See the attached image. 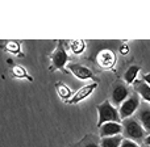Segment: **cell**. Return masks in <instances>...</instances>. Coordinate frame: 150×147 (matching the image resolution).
I'll list each match as a JSON object with an SVG mask.
<instances>
[{"instance_id":"6da1fadb","label":"cell","mask_w":150,"mask_h":147,"mask_svg":"<svg viewBox=\"0 0 150 147\" xmlns=\"http://www.w3.org/2000/svg\"><path fill=\"white\" fill-rule=\"evenodd\" d=\"M98 113H99L98 127H100L101 125L107 124V122H117V124H120V121H121V118L119 116V110L108 100H105L103 104H100L98 106Z\"/></svg>"},{"instance_id":"7a4b0ae2","label":"cell","mask_w":150,"mask_h":147,"mask_svg":"<svg viewBox=\"0 0 150 147\" xmlns=\"http://www.w3.org/2000/svg\"><path fill=\"white\" fill-rule=\"evenodd\" d=\"M122 130H124V133H125L127 139H130V141H133V142L145 139V130L142 129L140 122L136 118H133V117L124 120Z\"/></svg>"},{"instance_id":"3957f363","label":"cell","mask_w":150,"mask_h":147,"mask_svg":"<svg viewBox=\"0 0 150 147\" xmlns=\"http://www.w3.org/2000/svg\"><path fill=\"white\" fill-rule=\"evenodd\" d=\"M138 105H140V98H138V95L134 93V95L129 96L124 103L120 105L119 109V116L121 120H127L130 118L132 114H134V112L138 109Z\"/></svg>"},{"instance_id":"277c9868","label":"cell","mask_w":150,"mask_h":147,"mask_svg":"<svg viewBox=\"0 0 150 147\" xmlns=\"http://www.w3.org/2000/svg\"><path fill=\"white\" fill-rule=\"evenodd\" d=\"M52 62H53L54 68L61 70V71H65V66L69 63V55H67V53H66V50L63 49L62 44L58 45V47L55 49V51L53 53Z\"/></svg>"},{"instance_id":"5b68a950","label":"cell","mask_w":150,"mask_h":147,"mask_svg":"<svg viewBox=\"0 0 150 147\" xmlns=\"http://www.w3.org/2000/svg\"><path fill=\"white\" fill-rule=\"evenodd\" d=\"M96 88H98V84H96V83H91V84H88V85H84V87H82L80 89H78L76 92L74 93L73 97L67 101V104H78V103H80V101H83L84 98H87L88 96L92 95L93 91H95Z\"/></svg>"},{"instance_id":"8992f818","label":"cell","mask_w":150,"mask_h":147,"mask_svg":"<svg viewBox=\"0 0 150 147\" xmlns=\"http://www.w3.org/2000/svg\"><path fill=\"white\" fill-rule=\"evenodd\" d=\"M69 70H70L71 74L79 80H87V79H92L93 77L92 71H91L90 68H87L86 66H82V65L69 63Z\"/></svg>"},{"instance_id":"52a82bcc","label":"cell","mask_w":150,"mask_h":147,"mask_svg":"<svg viewBox=\"0 0 150 147\" xmlns=\"http://www.w3.org/2000/svg\"><path fill=\"white\" fill-rule=\"evenodd\" d=\"M99 129H100L101 138H108V137H115V135L121 134L122 125L117 124V122H107V124L101 125Z\"/></svg>"},{"instance_id":"ba28073f","label":"cell","mask_w":150,"mask_h":147,"mask_svg":"<svg viewBox=\"0 0 150 147\" xmlns=\"http://www.w3.org/2000/svg\"><path fill=\"white\" fill-rule=\"evenodd\" d=\"M98 63L103 68H112L116 63V55L111 50H103L98 55Z\"/></svg>"},{"instance_id":"9c48e42d","label":"cell","mask_w":150,"mask_h":147,"mask_svg":"<svg viewBox=\"0 0 150 147\" xmlns=\"http://www.w3.org/2000/svg\"><path fill=\"white\" fill-rule=\"evenodd\" d=\"M128 95H129V92H128L125 85H116L112 91V103L115 105H121L128 98Z\"/></svg>"},{"instance_id":"30bf717a","label":"cell","mask_w":150,"mask_h":147,"mask_svg":"<svg viewBox=\"0 0 150 147\" xmlns=\"http://www.w3.org/2000/svg\"><path fill=\"white\" fill-rule=\"evenodd\" d=\"M138 120L141 122V126L145 132L150 133V109L145 108V109H141L138 112Z\"/></svg>"},{"instance_id":"8fae6325","label":"cell","mask_w":150,"mask_h":147,"mask_svg":"<svg viewBox=\"0 0 150 147\" xmlns=\"http://www.w3.org/2000/svg\"><path fill=\"white\" fill-rule=\"evenodd\" d=\"M124 138L121 135H115V137H108V138H101L100 147H120Z\"/></svg>"},{"instance_id":"7c38bea8","label":"cell","mask_w":150,"mask_h":147,"mask_svg":"<svg viewBox=\"0 0 150 147\" xmlns=\"http://www.w3.org/2000/svg\"><path fill=\"white\" fill-rule=\"evenodd\" d=\"M136 91L145 101L150 103V87L144 82H136Z\"/></svg>"},{"instance_id":"4fadbf2b","label":"cell","mask_w":150,"mask_h":147,"mask_svg":"<svg viewBox=\"0 0 150 147\" xmlns=\"http://www.w3.org/2000/svg\"><path fill=\"white\" fill-rule=\"evenodd\" d=\"M138 72H140V67L138 66H130L129 68L127 70V72L124 75V79L127 83H129V84H132V83L136 82V77H137Z\"/></svg>"},{"instance_id":"5bb4252c","label":"cell","mask_w":150,"mask_h":147,"mask_svg":"<svg viewBox=\"0 0 150 147\" xmlns=\"http://www.w3.org/2000/svg\"><path fill=\"white\" fill-rule=\"evenodd\" d=\"M57 91H58V93H59V96L62 98H65V100H70L71 97H73V95L74 93L71 92V89L67 87V85H65L63 83H58L57 84Z\"/></svg>"},{"instance_id":"9a60e30c","label":"cell","mask_w":150,"mask_h":147,"mask_svg":"<svg viewBox=\"0 0 150 147\" xmlns=\"http://www.w3.org/2000/svg\"><path fill=\"white\" fill-rule=\"evenodd\" d=\"M86 49V42L82 41V39H75V41L71 42V50H73L74 54L80 55Z\"/></svg>"},{"instance_id":"2e32d148","label":"cell","mask_w":150,"mask_h":147,"mask_svg":"<svg viewBox=\"0 0 150 147\" xmlns=\"http://www.w3.org/2000/svg\"><path fill=\"white\" fill-rule=\"evenodd\" d=\"M12 71H13V76H16V77H28V79H30L28 76L26 70L24 67H21V66H15Z\"/></svg>"},{"instance_id":"e0dca14e","label":"cell","mask_w":150,"mask_h":147,"mask_svg":"<svg viewBox=\"0 0 150 147\" xmlns=\"http://www.w3.org/2000/svg\"><path fill=\"white\" fill-rule=\"evenodd\" d=\"M7 50L16 54V53L20 51V46H18V44H16V42H9V44L7 45Z\"/></svg>"},{"instance_id":"ac0fdd59","label":"cell","mask_w":150,"mask_h":147,"mask_svg":"<svg viewBox=\"0 0 150 147\" xmlns=\"http://www.w3.org/2000/svg\"><path fill=\"white\" fill-rule=\"evenodd\" d=\"M120 147H140L137 145L136 142H133V141H130V139H122V142H121V146Z\"/></svg>"},{"instance_id":"d6986e66","label":"cell","mask_w":150,"mask_h":147,"mask_svg":"<svg viewBox=\"0 0 150 147\" xmlns=\"http://www.w3.org/2000/svg\"><path fill=\"white\" fill-rule=\"evenodd\" d=\"M128 51H129V49H128L127 45H122V46L120 47V53H121V54L127 55V54H128Z\"/></svg>"},{"instance_id":"ffe728a7","label":"cell","mask_w":150,"mask_h":147,"mask_svg":"<svg viewBox=\"0 0 150 147\" xmlns=\"http://www.w3.org/2000/svg\"><path fill=\"white\" fill-rule=\"evenodd\" d=\"M144 83H146V84L150 87V72L144 75Z\"/></svg>"},{"instance_id":"44dd1931","label":"cell","mask_w":150,"mask_h":147,"mask_svg":"<svg viewBox=\"0 0 150 147\" xmlns=\"http://www.w3.org/2000/svg\"><path fill=\"white\" fill-rule=\"evenodd\" d=\"M144 142H145V145H146V146H150V134L145 138V139H144Z\"/></svg>"},{"instance_id":"7402d4cb","label":"cell","mask_w":150,"mask_h":147,"mask_svg":"<svg viewBox=\"0 0 150 147\" xmlns=\"http://www.w3.org/2000/svg\"><path fill=\"white\" fill-rule=\"evenodd\" d=\"M84 147H99L96 143H88V145H86Z\"/></svg>"},{"instance_id":"603a6c76","label":"cell","mask_w":150,"mask_h":147,"mask_svg":"<svg viewBox=\"0 0 150 147\" xmlns=\"http://www.w3.org/2000/svg\"><path fill=\"white\" fill-rule=\"evenodd\" d=\"M146 147H150V146H146Z\"/></svg>"}]
</instances>
